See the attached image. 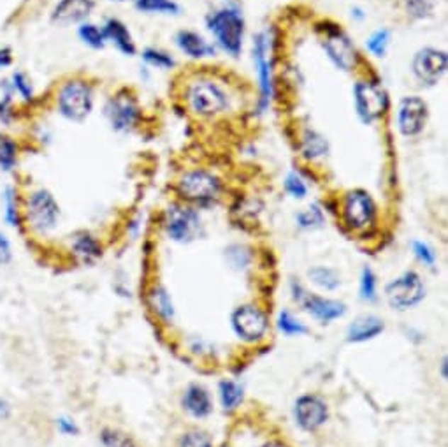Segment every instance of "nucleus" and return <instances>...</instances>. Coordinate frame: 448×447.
Listing matches in <instances>:
<instances>
[{
    "mask_svg": "<svg viewBox=\"0 0 448 447\" xmlns=\"http://www.w3.org/2000/svg\"><path fill=\"white\" fill-rule=\"evenodd\" d=\"M186 108L197 118L211 120L230 111L234 97L229 89L211 76H196L185 87Z\"/></svg>",
    "mask_w": 448,
    "mask_h": 447,
    "instance_id": "f257e3e1",
    "label": "nucleus"
},
{
    "mask_svg": "<svg viewBox=\"0 0 448 447\" xmlns=\"http://www.w3.org/2000/svg\"><path fill=\"white\" fill-rule=\"evenodd\" d=\"M206 28L211 34L216 50H222L233 58L240 57L245 45L246 21L237 7L222 6L209 11L206 16Z\"/></svg>",
    "mask_w": 448,
    "mask_h": 447,
    "instance_id": "f03ea898",
    "label": "nucleus"
},
{
    "mask_svg": "<svg viewBox=\"0 0 448 447\" xmlns=\"http://www.w3.org/2000/svg\"><path fill=\"white\" fill-rule=\"evenodd\" d=\"M320 34V46L325 57L337 71L345 74H354L361 69L362 55L350 35L341 28V25L332 21H322L317 27Z\"/></svg>",
    "mask_w": 448,
    "mask_h": 447,
    "instance_id": "7ed1b4c3",
    "label": "nucleus"
},
{
    "mask_svg": "<svg viewBox=\"0 0 448 447\" xmlns=\"http://www.w3.org/2000/svg\"><path fill=\"white\" fill-rule=\"evenodd\" d=\"M355 115L364 126H376L391 111V95L378 76H362L354 83Z\"/></svg>",
    "mask_w": 448,
    "mask_h": 447,
    "instance_id": "20e7f679",
    "label": "nucleus"
},
{
    "mask_svg": "<svg viewBox=\"0 0 448 447\" xmlns=\"http://www.w3.org/2000/svg\"><path fill=\"white\" fill-rule=\"evenodd\" d=\"M222 180L208 170L185 171L176 182V194L179 199L199 208L213 206L222 196Z\"/></svg>",
    "mask_w": 448,
    "mask_h": 447,
    "instance_id": "39448f33",
    "label": "nucleus"
},
{
    "mask_svg": "<svg viewBox=\"0 0 448 447\" xmlns=\"http://www.w3.org/2000/svg\"><path fill=\"white\" fill-rule=\"evenodd\" d=\"M95 106L94 87L83 78H71L57 92V109L65 120L83 123Z\"/></svg>",
    "mask_w": 448,
    "mask_h": 447,
    "instance_id": "423d86ee",
    "label": "nucleus"
},
{
    "mask_svg": "<svg viewBox=\"0 0 448 447\" xmlns=\"http://www.w3.org/2000/svg\"><path fill=\"white\" fill-rule=\"evenodd\" d=\"M23 221L35 234H50L60 221V206L47 189H38L25 199Z\"/></svg>",
    "mask_w": 448,
    "mask_h": 447,
    "instance_id": "0eeeda50",
    "label": "nucleus"
},
{
    "mask_svg": "<svg viewBox=\"0 0 448 447\" xmlns=\"http://www.w3.org/2000/svg\"><path fill=\"white\" fill-rule=\"evenodd\" d=\"M273 41L269 32L262 31L253 35L252 41V60L259 79V113H266L274 95V78H273Z\"/></svg>",
    "mask_w": 448,
    "mask_h": 447,
    "instance_id": "6e6552de",
    "label": "nucleus"
},
{
    "mask_svg": "<svg viewBox=\"0 0 448 447\" xmlns=\"http://www.w3.org/2000/svg\"><path fill=\"white\" fill-rule=\"evenodd\" d=\"M104 116L113 131L120 134L132 133L141 122V108L135 94L130 89H120L108 99L104 106Z\"/></svg>",
    "mask_w": 448,
    "mask_h": 447,
    "instance_id": "1a4fd4ad",
    "label": "nucleus"
},
{
    "mask_svg": "<svg viewBox=\"0 0 448 447\" xmlns=\"http://www.w3.org/2000/svg\"><path fill=\"white\" fill-rule=\"evenodd\" d=\"M411 74L425 89L439 85L447 74L448 57L447 51L436 46H424L415 51L411 58Z\"/></svg>",
    "mask_w": 448,
    "mask_h": 447,
    "instance_id": "9d476101",
    "label": "nucleus"
},
{
    "mask_svg": "<svg viewBox=\"0 0 448 447\" xmlns=\"http://www.w3.org/2000/svg\"><path fill=\"white\" fill-rule=\"evenodd\" d=\"M201 217L196 208L189 204H169L164 214V229L176 243H190L201 233Z\"/></svg>",
    "mask_w": 448,
    "mask_h": 447,
    "instance_id": "9b49d317",
    "label": "nucleus"
},
{
    "mask_svg": "<svg viewBox=\"0 0 448 447\" xmlns=\"http://www.w3.org/2000/svg\"><path fill=\"white\" fill-rule=\"evenodd\" d=\"M429 104L420 95H405L396 111V127L403 138H418L429 123Z\"/></svg>",
    "mask_w": 448,
    "mask_h": 447,
    "instance_id": "f8f14e48",
    "label": "nucleus"
},
{
    "mask_svg": "<svg viewBox=\"0 0 448 447\" xmlns=\"http://www.w3.org/2000/svg\"><path fill=\"white\" fill-rule=\"evenodd\" d=\"M343 221L350 229L364 231L376 221L378 208L373 196L364 189H352L345 194L341 204Z\"/></svg>",
    "mask_w": 448,
    "mask_h": 447,
    "instance_id": "ddd939ff",
    "label": "nucleus"
},
{
    "mask_svg": "<svg viewBox=\"0 0 448 447\" xmlns=\"http://www.w3.org/2000/svg\"><path fill=\"white\" fill-rule=\"evenodd\" d=\"M424 284L415 271H408L387 285V299L392 309L408 310L424 298Z\"/></svg>",
    "mask_w": 448,
    "mask_h": 447,
    "instance_id": "4468645a",
    "label": "nucleus"
},
{
    "mask_svg": "<svg viewBox=\"0 0 448 447\" xmlns=\"http://www.w3.org/2000/svg\"><path fill=\"white\" fill-rule=\"evenodd\" d=\"M233 326L240 338L246 340V342H255V340H260L266 335L269 321H267V315L262 310L253 305H246L234 312Z\"/></svg>",
    "mask_w": 448,
    "mask_h": 447,
    "instance_id": "2eb2a0df",
    "label": "nucleus"
},
{
    "mask_svg": "<svg viewBox=\"0 0 448 447\" xmlns=\"http://www.w3.org/2000/svg\"><path fill=\"white\" fill-rule=\"evenodd\" d=\"M292 291L293 298L304 307V310L310 312L313 317H317L318 321L322 322L334 321V319L341 317V315L347 312V307L341 302H334V299H327L322 298V296L310 294V292L304 291L299 284H292Z\"/></svg>",
    "mask_w": 448,
    "mask_h": 447,
    "instance_id": "dca6fc26",
    "label": "nucleus"
},
{
    "mask_svg": "<svg viewBox=\"0 0 448 447\" xmlns=\"http://www.w3.org/2000/svg\"><path fill=\"white\" fill-rule=\"evenodd\" d=\"M293 416L303 430L315 431L325 423L329 412H327V405L322 398L315 397V394H304L296 402Z\"/></svg>",
    "mask_w": 448,
    "mask_h": 447,
    "instance_id": "f3484780",
    "label": "nucleus"
},
{
    "mask_svg": "<svg viewBox=\"0 0 448 447\" xmlns=\"http://www.w3.org/2000/svg\"><path fill=\"white\" fill-rule=\"evenodd\" d=\"M297 150L306 162H320L330 155V143L327 136L322 134L320 131L306 126L299 133Z\"/></svg>",
    "mask_w": 448,
    "mask_h": 447,
    "instance_id": "a211bd4d",
    "label": "nucleus"
},
{
    "mask_svg": "<svg viewBox=\"0 0 448 447\" xmlns=\"http://www.w3.org/2000/svg\"><path fill=\"white\" fill-rule=\"evenodd\" d=\"M95 9V0H60L53 7L51 13V21L62 27L69 25H82L88 21Z\"/></svg>",
    "mask_w": 448,
    "mask_h": 447,
    "instance_id": "6ab92c4d",
    "label": "nucleus"
},
{
    "mask_svg": "<svg viewBox=\"0 0 448 447\" xmlns=\"http://www.w3.org/2000/svg\"><path fill=\"white\" fill-rule=\"evenodd\" d=\"M174 43L179 48V51L185 53L189 58H192V60H203L206 57H215L216 55L215 45L206 41L199 32L189 31V28L176 32Z\"/></svg>",
    "mask_w": 448,
    "mask_h": 447,
    "instance_id": "aec40b11",
    "label": "nucleus"
},
{
    "mask_svg": "<svg viewBox=\"0 0 448 447\" xmlns=\"http://www.w3.org/2000/svg\"><path fill=\"white\" fill-rule=\"evenodd\" d=\"M102 28H104L106 39H108L109 43H113L116 50L122 55H125V57H134V55L138 53V46H135L134 38H132L130 31H128V27L122 20H118V18H109Z\"/></svg>",
    "mask_w": 448,
    "mask_h": 447,
    "instance_id": "412c9836",
    "label": "nucleus"
},
{
    "mask_svg": "<svg viewBox=\"0 0 448 447\" xmlns=\"http://www.w3.org/2000/svg\"><path fill=\"white\" fill-rule=\"evenodd\" d=\"M71 252L83 265H91L102 255V245L88 231H79L71 236Z\"/></svg>",
    "mask_w": 448,
    "mask_h": 447,
    "instance_id": "4be33fe9",
    "label": "nucleus"
},
{
    "mask_svg": "<svg viewBox=\"0 0 448 447\" xmlns=\"http://www.w3.org/2000/svg\"><path fill=\"white\" fill-rule=\"evenodd\" d=\"M385 324L380 317L376 315H362V317L355 319L348 328V340L350 342H366V340L374 338L383 331Z\"/></svg>",
    "mask_w": 448,
    "mask_h": 447,
    "instance_id": "5701e85b",
    "label": "nucleus"
},
{
    "mask_svg": "<svg viewBox=\"0 0 448 447\" xmlns=\"http://www.w3.org/2000/svg\"><path fill=\"white\" fill-rule=\"evenodd\" d=\"M183 405L185 409L192 414L194 417H206L211 414L213 403L211 397H209L208 391L201 386H190L186 390L185 398H183Z\"/></svg>",
    "mask_w": 448,
    "mask_h": 447,
    "instance_id": "b1692460",
    "label": "nucleus"
},
{
    "mask_svg": "<svg viewBox=\"0 0 448 447\" xmlns=\"http://www.w3.org/2000/svg\"><path fill=\"white\" fill-rule=\"evenodd\" d=\"M134 6L145 14H164V16L181 14V6L176 0H134Z\"/></svg>",
    "mask_w": 448,
    "mask_h": 447,
    "instance_id": "393cba45",
    "label": "nucleus"
},
{
    "mask_svg": "<svg viewBox=\"0 0 448 447\" xmlns=\"http://www.w3.org/2000/svg\"><path fill=\"white\" fill-rule=\"evenodd\" d=\"M148 302L150 307L153 309V312L159 315V317H162L164 321H172V317H174V307H172L171 298H169V292L165 291L164 287L155 285V287L150 291Z\"/></svg>",
    "mask_w": 448,
    "mask_h": 447,
    "instance_id": "a878e982",
    "label": "nucleus"
},
{
    "mask_svg": "<svg viewBox=\"0 0 448 447\" xmlns=\"http://www.w3.org/2000/svg\"><path fill=\"white\" fill-rule=\"evenodd\" d=\"M391 41H392L391 28H378V31H374L373 34L366 39L364 46L371 57L383 58L385 55H387Z\"/></svg>",
    "mask_w": 448,
    "mask_h": 447,
    "instance_id": "bb28decb",
    "label": "nucleus"
},
{
    "mask_svg": "<svg viewBox=\"0 0 448 447\" xmlns=\"http://www.w3.org/2000/svg\"><path fill=\"white\" fill-rule=\"evenodd\" d=\"M78 35L84 45L94 48V50H102V48L106 46V43H108V39H106V34H104V28L91 23V21H83V23L79 25Z\"/></svg>",
    "mask_w": 448,
    "mask_h": 447,
    "instance_id": "cd10ccee",
    "label": "nucleus"
},
{
    "mask_svg": "<svg viewBox=\"0 0 448 447\" xmlns=\"http://www.w3.org/2000/svg\"><path fill=\"white\" fill-rule=\"evenodd\" d=\"M142 60H145L146 65L150 67H155V69H162V71H167V69H172L176 65L174 57L167 51L160 50V48H145L141 53Z\"/></svg>",
    "mask_w": 448,
    "mask_h": 447,
    "instance_id": "c85d7f7f",
    "label": "nucleus"
},
{
    "mask_svg": "<svg viewBox=\"0 0 448 447\" xmlns=\"http://www.w3.org/2000/svg\"><path fill=\"white\" fill-rule=\"evenodd\" d=\"M18 162V146L13 138L0 134V170L13 171Z\"/></svg>",
    "mask_w": 448,
    "mask_h": 447,
    "instance_id": "c756f323",
    "label": "nucleus"
},
{
    "mask_svg": "<svg viewBox=\"0 0 448 447\" xmlns=\"http://www.w3.org/2000/svg\"><path fill=\"white\" fill-rule=\"evenodd\" d=\"M18 194L13 187H7L4 190V219H6L7 226L18 227L21 222L20 204H18Z\"/></svg>",
    "mask_w": 448,
    "mask_h": 447,
    "instance_id": "7c9ffc66",
    "label": "nucleus"
},
{
    "mask_svg": "<svg viewBox=\"0 0 448 447\" xmlns=\"http://www.w3.org/2000/svg\"><path fill=\"white\" fill-rule=\"evenodd\" d=\"M220 400L225 410H234L243 402V387L233 380H223L220 384Z\"/></svg>",
    "mask_w": 448,
    "mask_h": 447,
    "instance_id": "2f4dec72",
    "label": "nucleus"
},
{
    "mask_svg": "<svg viewBox=\"0 0 448 447\" xmlns=\"http://www.w3.org/2000/svg\"><path fill=\"white\" fill-rule=\"evenodd\" d=\"M310 278L313 280V284H317L318 287L325 289V291H334V289L340 287L341 278L337 275V271L325 268V266H317V268L310 270Z\"/></svg>",
    "mask_w": 448,
    "mask_h": 447,
    "instance_id": "473e14b6",
    "label": "nucleus"
},
{
    "mask_svg": "<svg viewBox=\"0 0 448 447\" xmlns=\"http://www.w3.org/2000/svg\"><path fill=\"white\" fill-rule=\"evenodd\" d=\"M405 11L411 20H427L435 13V0H406Z\"/></svg>",
    "mask_w": 448,
    "mask_h": 447,
    "instance_id": "72a5a7b5",
    "label": "nucleus"
},
{
    "mask_svg": "<svg viewBox=\"0 0 448 447\" xmlns=\"http://www.w3.org/2000/svg\"><path fill=\"white\" fill-rule=\"evenodd\" d=\"M296 221L303 229H317V227H322L325 217L318 204H311L310 208H306V210L296 215Z\"/></svg>",
    "mask_w": 448,
    "mask_h": 447,
    "instance_id": "f704fd0d",
    "label": "nucleus"
},
{
    "mask_svg": "<svg viewBox=\"0 0 448 447\" xmlns=\"http://www.w3.org/2000/svg\"><path fill=\"white\" fill-rule=\"evenodd\" d=\"M9 83H11V87H13V90L16 92V94L20 95L25 102H30L32 99H34V87H32V82L28 79V76L25 74V72H21V71L14 72V74L11 76Z\"/></svg>",
    "mask_w": 448,
    "mask_h": 447,
    "instance_id": "c9c22d12",
    "label": "nucleus"
},
{
    "mask_svg": "<svg viewBox=\"0 0 448 447\" xmlns=\"http://www.w3.org/2000/svg\"><path fill=\"white\" fill-rule=\"evenodd\" d=\"M101 441L106 447H139L134 438L118 430H102Z\"/></svg>",
    "mask_w": 448,
    "mask_h": 447,
    "instance_id": "e433bc0d",
    "label": "nucleus"
},
{
    "mask_svg": "<svg viewBox=\"0 0 448 447\" xmlns=\"http://www.w3.org/2000/svg\"><path fill=\"white\" fill-rule=\"evenodd\" d=\"M225 252L230 266L236 270L246 268V266L250 265V261H252V254H250V250L245 245H233V247L227 248Z\"/></svg>",
    "mask_w": 448,
    "mask_h": 447,
    "instance_id": "4c0bfd02",
    "label": "nucleus"
},
{
    "mask_svg": "<svg viewBox=\"0 0 448 447\" xmlns=\"http://www.w3.org/2000/svg\"><path fill=\"white\" fill-rule=\"evenodd\" d=\"M285 190L293 197V199H304L308 194V185L304 183L303 177L292 171V173L286 175L285 178Z\"/></svg>",
    "mask_w": 448,
    "mask_h": 447,
    "instance_id": "58836bf2",
    "label": "nucleus"
},
{
    "mask_svg": "<svg viewBox=\"0 0 448 447\" xmlns=\"http://www.w3.org/2000/svg\"><path fill=\"white\" fill-rule=\"evenodd\" d=\"M178 447H213V444L208 434H204V431H199V430H194V431H189V434H185L181 438H179Z\"/></svg>",
    "mask_w": 448,
    "mask_h": 447,
    "instance_id": "ea45409f",
    "label": "nucleus"
},
{
    "mask_svg": "<svg viewBox=\"0 0 448 447\" xmlns=\"http://www.w3.org/2000/svg\"><path fill=\"white\" fill-rule=\"evenodd\" d=\"M278 328H280L285 335H303V333H306V328H304L297 319H293L289 312L280 314V317H278Z\"/></svg>",
    "mask_w": 448,
    "mask_h": 447,
    "instance_id": "a19ab883",
    "label": "nucleus"
},
{
    "mask_svg": "<svg viewBox=\"0 0 448 447\" xmlns=\"http://www.w3.org/2000/svg\"><path fill=\"white\" fill-rule=\"evenodd\" d=\"M361 294L362 298L371 302L376 298V277L371 271V268H364L361 275Z\"/></svg>",
    "mask_w": 448,
    "mask_h": 447,
    "instance_id": "79ce46f5",
    "label": "nucleus"
},
{
    "mask_svg": "<svg viewBox=\"0 0 448 447\" xmlns=\"http://www.w3.org/2000/svg\"><path fill=\"white\" fill-rule=\"evenodd\" d=\"M411 248H413V254L417 255V259L422 265L429 266V268L435 266L436 252L432 250L427 243H424V241H413V243H411Z\"/></svg>",
    "mask_w": 448,
    "mask_h": 447,
    "instance_id": "37998d69",
    "label": "nucleus"
},
{
    "mask_svg": "<svg viewBox=\"0 0 448 447\" xmlns=\"http://www.w3.org/2000/svg\"><path fill=\"white\" fill-rule=\"evenodd\" d=\"M14 120L13 99L2 97L0 99V126H9Z\"/></svg>",
    "mask_w": 448,
    "mask_h": 447,
    "instance_id": "c03bdc74",
    "label": "nucleus"
},
{
    "mask_svg": "<svg viewBox=\"0 0 448 447\" xmlns=\"http://www.w3.org/2000/svg\"><path fill=\"white\" fill-rule=\"evenodd\" d=\"M13 259V250H11V243L4 233H0V266L9 265Z\"/></svg>",
    "mask_w": 448,
    "mask_h": 447,
    "instance_id": "a18cd8bd",
    "label": "nucleus"
},
{
    "mask_svg": "<svg viewBox=\"0 0 448 447\" xmlns=\"http://www.w3.org/2000/svg\"><path fill=\"white\" fill-rule=\"evenodd\" d=\"M57 426H58V430L65 435L78 434V426H76L71 419H65V417H62V419L57 421Z\"/></svg>",
    "mask_w": 448,
    "mask_h": 447,
    "instance_id": "49530a36",
    "label": "nucleus"
},
{
    "mask_svg": "<svg viewBox=\"0 0 448 447\" xmlns=\"http://www.w3.org/2000/svg\"><path fill=\"white\" fill-rule=\"evenodd\" d=\"M13 64V51L9 48H0V69H6Z\"/></svg>",
    "mask_w": 448,
    "mask_h": 447,
    "instance_id": "de8ad7c7",
    "label": "nucleus"
},
{
    "mask_svg": "<svg viewBox=\"0 0 448 447\" xmlns=\"http://www.w3.org/2000/svg\"><path fill=\"white\" fill-rule=\"evenodd\" d=\"M366 16H367V14L361 9V7H352V18H354V20L364 21Z\"/></svg>",
    "mask_w": 448,
    "mask_h": 447,
    "instance_id": "09e8293b",
    "label": "nucleus"
},
{
    "mask_svg": "<svg viewBox=\"0 0 448 447\" xmlns=\"http://www.w3.org/2000/svg\"><path fill=\"white\" fill-rule=\"evenodd\" d=\"M7 416H9V405H7L4 400H0V417L4 419V417H7Z\"/></svg>",
    "mask_w": 448,
    "mask_h": 447,
    "instance_id": "8fccbe9b",
    "label": "nucleus"
},
{
    "mask_svg": "<svg viewBox=\"0 0 448 447\" xmlns=\"http://www.w3.org/2000/svg\"><path fill=\"white\" fill-rule=\"evenodd\" d=\"M262 447H286L281 444V442H267V444H264Z\"/></svg>",
    "mask_w": 448,
    "mask_h": 447,
    "instance_id": "3c124183",
    "label": "nucleus"
},
{
    "mask_svg": "<svg viewBox=\"0 0 448 447\" xmlns=\"http://www.w3.org/2000/svg\"><path fill=\"white\" fill-rule=\"evenodd\" d=\"M115 2H125V0H115Z\"/></svg>",
    "mask_w": 448,
    "mask_h": 447,
    "instance_id": "603ef678",
    "label": "nucleus"
}]
</instances>
